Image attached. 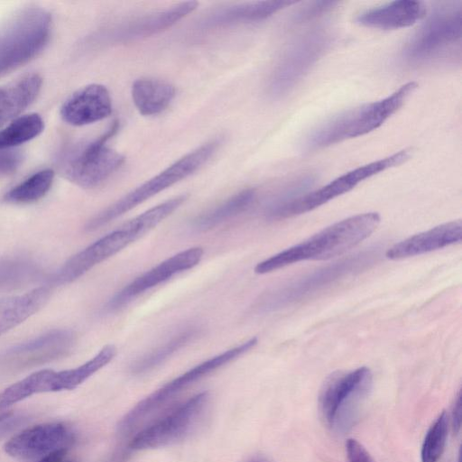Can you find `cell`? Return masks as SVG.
<instances>
[{
	"label": "cell",
	"instance_id": "cell-25",
	"mask_svg": "<svg viewBox=\"0 0 462 462\" xmlns=\"http://www.w3.org/2000/svg\"><path fill=\"white\" fill-rule=\"evenodd\" d=\"M254 198V189H243L220 204L198 215L191 222L192 228L197 231L212 229L244 212L251 206Z\"/></svg>",
	"mask_w": 462,
	"mask_h": 462
},
{
	"label": "cell",
	"instance_id": "cell-12",
	"mask_svg": "<svg viewBox=\"0 0 462 462\" xmlns=\"http://www.w3.org/2000/svg\"><path fill=\"white\" fill-rule=\"evenodd\" d=\"M373 259L371 254H361L319 269L309 276L288 283L264 295L258 303L263 311L275 310L291 304L341 276L358 270Z\"/></svg>",
	"mask_w": 462,
	"mask_h": 462
},
{
	"label": "cell",
	"instance_id": "cell-38",
	"mask_svg": "<svg viewBox=\"0 0 462 462\" xmlns=\"http://www.w3.org/2000/svg\"><path fill=\"white\" fill-rule=\"evenodd\" d=\"M243 462H271V461H269L265 457L255 456V457H251L244 460Z\"/></svg>",
	"mask_w": 462,
	"mask_h": 462
},
{
	"label": "cell",
	"instance_id": "cell-4",
	"mask_svg": "<svg viewBox=\"0 0 462 462\" xmlns=\"http://www.w3.org/2000/svg\"><path fill=\"white\" fill-rule=\"evenodd\" d=\"M220 144L221 139L214 138L186 153L166 169L97 213L88 222L86 229L94 231L100 228L139 204L190 176L209 161Z\"/></svg>",
	"mask_w": 462,
	"mask_h": 462
},
{
	"label": "cell",
	"instance_id": "cell-5",
	"mask_svg": "<svg viewBox=\"0 0 462 462\" xmlns=\"http://www.w3.org/2000/svg\"><path fill=\"white\" fill-rule=\"evenodd\" d=\"M411 149H402L384 158L358 166L304 195L279 199L268 206L266 216L271 219H282L313 210L350 191L365 180L405 162L411 157Z\"/></svg>",
	"mask_w": 462,
	"mask_h": 462
},
{
	"label": "cell",
	"instance_id": "cell-18",
	"mask_svg": "<svg viewBox=\"0 0 462 462\" xmlns=\"http://www.w3.org/2000/svg\"><path fill=\"white\" fill-rule=\"evenodd\" d=\"M112 113V98L101 84H90L74 92L62 105V119L75 126L101 121Z\"/></svg>",
	"mask_w": 462,
	"mask_h": 462
},
{
	"label": "cell",
	"instance_id": "cell-2",
	"mask_svg": "<svg viewBox=\"0 0 462 462\" xmlns=\"http://www.w3.org/2000/svg\"><path fill=\"white\" fill-rule=\"evenodd\" d=\"M186 199V194L167 199L100 237L70 257L53 275L51 282L67 284L77 280L154 228Z\"/></svg>",
	"mask_w": 462,
	"mask_h": 462
},
{
	"label": "cell",
	"instance_id": "cell-30",
	"mask_svg": "<svg viewBox=\"0 0 462 462\" xmlns=\"http://www.w3.org/2000/svg\"><path fill=\"white\" fill-rule=\"evenodd\" d=\"M44 123L38 114L19 116L0 130V150L11 149L38 136Z\"/></svg>",
	"mask_w": 462,
	"mask_h": 462
},
{
	"label": "cell",
	"instance_id": "cell-32",
	"mask_svg": "<svg viewBox=\"0 0 462 462\" xmlns=\"http://www.w3.org/2000/svg\"><path fill=\"white\" fill-rule=\"evenodd\" d=\"M448 430V416L443 411L430 427L424 438L421 462H438L444 451Z\"/></svg>",
	"mask_w": 462,
	"mask_h": 462
},
{
	"label": "cell",
	"instance_id": "cell-13",
	"mask_svg": "<svg viewBox=\"0 0 462 462\" xmlns=\"http://www.w3.org/2000/svg\"><path fill=\"white\" fill-rule=\"evenodd\" d=\"M204 254L200 246L190 247L167 258L152 269L134 279L117 291L107 302L106 309L116 310L146 291L164 282L174 275L189 270L199 263Z\"/></svg>",
	"mask_w": 462,
	"mask_h": 462
},
{
	"label": "cell",
	"instance_id": "cell-31",
	"mask_svg": "<svg viewBox=\"0 0 462 462\" xmlns=\"http://www.w3.org/2000/svg\"><path fill=\"white\" fill-rule=\"evenodd\" d=\"M54 172L51 169L39 171L11 189L5 199L11 203H30L42 198L51 189Z\"/></svg>",
	"mask_w": 462,
	"mask_h": 462
},
{
	"label": "cell",
	"instance_id": "cell-10",
	"mask_svg": "<svg viewBox=\"0 0 462 462\" xmlns=\"http://www.w3.org/2000/svg\"><path fill=\"white\" fill-rule=\"evenodd\" d=\"M258 338L254 337L240 345L227 349L215 356H212L182 374L165 383L161 388L139 402L119 422L121 430H131L143 417L159 408L162 403L184 390L198 380L207 376L212 372L236 360L254 346Z\"/></svg>",
	"mask_w": 462,
	"mask_h": 462
},
{
	"label": "cell",
	"instance_id": "cell-19",
	"mask_svg": "<svg viewBox=\"0 0 462 462\" xmlns=\"http://www.w3.org/2000/svg\"><path fill=\"white\" fill-rule=\"evenodd\" d=\"M462 239V222L454 220L403 239L389 249L385 255L399 260L436 251L459 243Z\"/></svg>",
	"mask_w": 462,
	"mask_h": 462
},
{
	"label": "cell",
	"instance_id": "cell-15",
	"mask_svg": "<svg viewBox=\"0 0 462 462\" xmlns=\"http://www.w3.org/2000/svg\"><path fill=\"white\" fill-rule=\"evenodd\" d=\"M75 343L69 329H56L0 352V366L17 368L44 363L65 356Z\"/></svg>",
	"mask_w": 462,
	"mask_h": 462
},
{
	"label": "cell",
	"instance_id": "cell-17",
	"mask_svg": "<svg viewBox=\"0 0 462 462\" xmlns=\"http://www.w3.org/2000/svg\"><path fill=\"white\" fill-rule=\"evenodd\" d=\"M197 1H185L167 9L120 22L106 29L102 35L108 43H125L152 36L171 27L193 12Z\"/></svg>",
	"mask_w": 462,
	"mask_h": 462
},
{
	"label": "cell",
	"instance_id": "cell-36",
	"mask_svg": "<svg viewBox=\"0 0 462 462\" xmlns=\"http://www.w3.org/2000/svg\"><path fill=\"white\" fill-rule=\"evenodd\" d=\"M23 418L16 417L11 418L8 417L0 421V438L7 434L9 431L15 429L20 423H23Z\"/></svg>",
	"mask_w": 462,
	"mask_h": 462
},
{
	"label": "cell",
	"instance_id": "cell-33",
	"mask_svg": "<svg viewBox=\"0 0 462 462\" xmlns=\"http://www.w3.org/2000/svg\"><path fill=\"white\" fill-rule=\"evenodd\" d=\"M338 2L335 1H316L301 7L293 14L292 24H299L310 22L324 14L331 11Z\"/></svg>",
	"mask_w": 462,
	"mask_h": 462
},
{
	"label": "cell",
	"instance_id": "cell-26",
	"mask_svg": "<svg viewBox=\"0 0 462 462\" xmlns=\"http://www.w3.org/2000/svg\"><path fill=\"white\" fill-rule=\"evenodd\" d=\"M116 355V347L106 345L95 356L83 365L53 373L51 392L72 390L85 382L92 374L106 366Z\"/></svg>",
	"mask_w": 462,
	"mask_h": 462
},
{
	"label": "cell",
	"instance_id": "cell-28",
	"mask_svg": "<svg viewBox=\"0 0 462 462\" xmlns=\"http://www.w3.org/2000/svg\"><path fill=\"white\" fill-rule=\"evenodd\" d=\"M40 265L20 256L0 258V291L23 288L41 275Z\"/></svg>",
	"mask_w": 462,
	"mask_h": 462
},
{
	"label": "cell",
	"instance_id": "cell-29",
	"mask_svg": "<svg viewBox=\"0 0 462 462\" xmlns=\"http://www.w3.org/2000/svg\"><path fill=\"white\" fill-rule=\"evenodd\" d=\"M53 370H41L31 374L0 393V412L32 394L51 392Z\"/></svg>",
	"mask_w": 462,
	"mask_h": 462
},
{
	"label": "cell",
	"instance_id": "cell-34",
	"mask_svg": "<svg viewBox=\"0 0 462 462\" xmlns=\"http://www.w3.org/2000/svg\"><path fill=\"white\" fill-rule=\"evenodd\" d=\"M23 154L19 151L5 149L0 150V175H6L15 171L23 162Z\"/></svg>",
	"mask_w": 462,
	"mask_h": 462
},
{
	"label": "cell",
	"instance_id": "cell-7",
	"mask_svg": "<svg viewBox=\"0 0 462 462\" xmlns=\"http://www.w3.org/2000/svg\"><path fill=\"white\" fill-rule=\"evenodd\" d=\"M118 130V122L98 138L67 150L60 159L64 176L85 189L99 186L124 163L125 157L106 144Z\"/></svg>",
	"mask_w": 462,
	"mask_h": 462
},
{
	"label": "cell",
	"instance_id": "cell-23",
	"mask_svg": "<svg viewBox=\"0 0 462 462\" xmlns=\"http://www.w3.org/2000/svg\"><path fill=\"white\" fill-rule=\"evenodd\" d=\"M49 295L47 287H40L22 295L0 300V336L38 311Z\"/></svg>",
	"mask_w": 462,
	"mask_h": 462
},
{
	"label": "cell",
	"instance_id": "cell-39",
	"mask_svg": "<svg viewBox=\"0 0 462 462\" xmlns=\"http://www.w3.org/2000/svg\"><path fill=\"white\" fill-rule=\"evenodd\" d=\"M60 462H70V461L62 460V461H60Z\"/></svg>",
	"mask_w": 462,
	"mask_h": 462
},
{
	"label": "cell",
	"instance_id": "cell-22",
	"mask_svg": "<svg viewBox=\"0 0 462 462\" xmlns=\"http://www.w3.org/2000/svg\"><path fill=\"white\" fill-rule=\"evenodd\" d=\"M131 94L140 114L153 116L170 106L175 97V88L164 80L141 78L133 83Z\"/></svg>",
	"mask_w": 462,
	"mask_h": 462
},
{
	"label": "cell",
	"instance_id": "cell-27",
	"mask_svg": "<svg viewBox=\"0 0 462 462\" xmlns=\"http://www.w3.org/2000/svg\"><path fill=\"white\" fill-rule=\"evenodd\" d=\"M198 333V328L193 325L180 328L166 341L135 360L131 366L132 372L143 374L155 368L189 344Z\"/></svg>",
	"mask_w": 462,
	"mask_h": 462
},
{
	"label": "cell",
	"instance_id": "cell-37",
	"mask_svg": "<svg viewBox=\"0 0 462 462\" xmlns=\"http://www.w3.org/2000/svg\"><path fill=\"white\" fill-rule=\"evenodd\" d=\"M452 424L456 431H458L461 426V393H458L452 411Z\"/></svg>",
	"mask_w": 462,
	"mask_h": 462
},
{
	"label": "cell",
	"instance_id": "cell-35",
	"mask_svg": "<svg viewBox=\"0 0 462 462\" xmlns=\"http://www.w3.org/2000/svg\"><path fill=\"white\" fill-rule=\"evenodd\" d=\"M346 451L347 462H374L366 448L355 439L346 440Z\"/></svg>",
	"mask_w": 462,
	"mask_h": 462
},
{
	"label": "cell",
	"instance_id": "cell-9",
	"mask_svg": "<svg viewBox=\"0 0 462 462\" xmlns=\"http://www.w3.org/2000/svg\"><path fill=\"white\" fill-rule=\"evenodd\" d=\"M461 37V5L442 6L411 36L402 51V58L411 64L431 60L459 44Z\"/></svg>",
	"mask_w": 462,
	"mask_h": 462
},
{
	"label": "cell",
	"instance_id": "cell-11",
	"mask_svg": "<svg viewBox=\"0 0 462 462\" xmlns=\"http://www.w3.org/2000/svg\"><path fill=\"white\" fill-rule=\"evenodd\" d=\"M208 402V393L202 392L189 398L169 413L139 431L130 447L143 450L173 444L187 437L198 425Z\"/></svg>",
	"mask_w": 462,
	"mask_h": 462
},
{
	"label": "cell",
	"instance_id": "cell-20",
	"mask_svg": "<svg viewBox=\"0 0 462 462\" xmlns=\"http://www.w3.org/2000/svg\"><path fill=\"white\" fill-rule=\"evenodd\" d=\"M425 13L423 2L397 0L360 13L355 22L368 28L396 30L413 25Z\"/></svg>",
	"mask_w": 462,
	"mask_h": 462
},
{
	"label": "cell",
	"instance_id": "cell-8",
	"mask_svg": "<svg viewBox=\"0 0 462 462\" xmlns=\"http://www.w3.org/2000/svg\"><path fill=\"white\" fill-rule=\"evenodd\" d=\"M332 33L323 28L311 30L298 37L285 50L268 83V94L280 98L288 94L329 50Z\"/></svg>",
	"mask_w": 462,
	"mask_h": 462
},
{
	"label": "cell",
	"instance_id": "cell-14",
	"mask_svg": "<svg viewBox=\"0 0 462 462\" xmlns=\"http://www.w3.org/2000/svg\"><path fill=\"white\" fill-rule=\"evenodd\" d=\"M371 383L372 373L366 366L331 374L319 396V407L326 422L330 426L337 423L346 407L365 394Z\"/></svg>",
	"mask_w": 462,
	"mask_h": 462
},
{
	"label": "cell",
	"instance_id": "cell-16",
	"mask_svg": "<svg viewBox=\"0 0 462 462\" xmlns=\"http://www.w3.org/2000/svg\"><path fill=\"white\" fill-rule=\"evenodd\" d=\"M73 435L62 423L39 424L12 437L4 446L11 457L20 459H40L62 448H69Z\"/></svg>",
	"mask_w": 462,
	"mask_h": 462
},
{
	"label": "cell",
	"instance_id": "cell-1",
	"mask_svg": "<svg viewBox=\"0 0 462 462\" xmlns=\"http://www.w3.org/2000/svg\"><path fill=\"white\" fill-rule=\"evenodd\" d=\"M380 221L381 217L376 212L357 214L340 220L258 263L254 272L264 274L301 261H323L342 255L368 238Z\"/></svg>",
	"mask_w": 462,
	"mask_h": 462
},
{
	"label": "cell",
	"instance_id": "cell-24",
	"mask_svg": "<svg viewBox=\"0 0 462 462\" xmlns=\"http://www.w3.org/2000/svg\"><path fill=\"white\" fill-rule=\"evenodd\" d=\"M42 78L29 74L16 81L0 96V127L12 122L35 99L42 87Z\"/></svg>",
	"mask_w": 462,
	"mask_h": 462
},
{
	"label": "cell",
	"instance_id": "cell-6",
	"mask_svg": "<svg viewBox=\"0 0 462 462\" xmlns=\"http://www.w3.org/2000/svg\"><path fill=\"white\" fill-rule=\"evenodd\" d=\"M50 14L39 7L26 8L0 29V76L23 65L46 44L51 32Z\"/></svg>",
	"mask_w": 462,
	"mask_h": 462
},
{
	"label": "cell",
	"instance_id": "cell-40",
	"mask_svg": "<svg viewBox=\"0 0 462 462\" xmlns=\"http://www.w3.org/2000/svg\"><path fill=\"white\" fill-rule=\"evenodd\" d=\"M2 89H3V88H0V96H1V94H2Z\"/></svg>",
	"mask_w": 462,
	"mask_h": 462
},
{
	"label": "cell",
	"instance_id": "cell-21",
	"mask_svg": "<svg viewBox=\"0 0 462 462\" xmlns=\"http://www.w3.org/2000/svg\"><path fill=\"white\" fill-rule=\"evenodd\" d=\"M294 4H296L295 1L268 0L220 7L208 14L200 21L199 26L203 29H216L259 22Z\"/></svg>",
	"mask_w": 462,
	"mask_h": 462
},
{
	"label": "cell",
	"instance_id": "cell-3",
	"mask_svg": "<svg viewBox=\"0 0 462 462\" xmlns=\"http://www.w3.org/2000/svg\"><path fill=\"white\" fill-rule=\"evenodd\" d=\"M417 87L414 81L407 82L383 99L348 109L325 121L306 136L305 149L319 150L379 128L402 106Z\"/></svg>",
	"mask_w": 462,
	"mask_h": 462
}]
</instances>
